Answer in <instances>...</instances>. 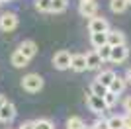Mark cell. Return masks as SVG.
Returning a JSON list of instances; mask_svg holds the SVG:
<instances>
[{"label":"cell","mask_w":131,"mask_h":129,"mask_svg":"<svg viewBox=\"0 0 131 129\" xmlns=\"http://www.w3.org/2000/svg\"><path fill=\"white\" fill-rule=\"evenodd\" d=\"M45 80L43 76L37 74V72H29V74H26L22 78V88L26 92H29V94H35V92H39L41 88H43Z\"/></svg>","instance_id":"6da1fadb"},{"label":"cell","mask_w":131,"mask_h":129,"mask_svg":"<svg viewBox=\"0 0 131 129\" xmlns=\"http://www.w3.org/2000/svg\"><path fill=\"white\" fill-rule=\"evenodd\" d=\"M86 106H88V110H90L92 113H96V115H102V113L108 110L104 98L96 96V94H92V92H88V94H86Z\"/></svg>","instance_id":"7a4b0ae2"},{"label":"cell","mask_w":131,"mask_h":129,"mask_svg":"<svg viewBox=\"0 0 131 129\" xmlns=\"http://www.w3.org/2000/svg\"><path fill=\"white\" fill-rule=\"evenodd\" d=\"M71 61H72V55L67 51V49H61L53 55V67L57 70H67L71 69Z\"/></svg>","instance_id":"3957f363"},{"label":"cell","mask_w":131,"mask_h":129,"mask_svg":"<svg viewBox=\"0 0 131 129\" xmlns=\"http://www.w3.org/2000/svg\"><path fill=\"white\" fill-rule=\"evenodd\" d=\"M20 24V18L14 12H2L0 14V29L2 31H14Z\"/></svg>","instance_id":"277c9868"},{"label":"cell","mask_w":131,"mask_h":129,"mask_svg":"<svg viewBox=\"0 0 131 129\" xmlns=\"http://www.w3.org/2000/svg\"><path fill=\"white\" fill-rule=\"evenodd\" d=\"M98 2L96 0H82V2H78V14H80L82 18H96L98 16Z\"/></svg>","instance_id":"5b68a950"},{"label":"cell","mask_w":131,"mask_h":129,"mask_svg":"<svg viewBox=\"0 0 131 129\" xmlns=\"http://www.w3.org/2000/svg\"><path fill=\"white\" fill-rule=\"evenodd\" d=\"M88 31H90V33H106V31H110L108 20H106L104 16H102V18H100V16L90 18V20H88Z\"/></svg>","instance_id":"8992f818"},{"label":"cell","mask_w":131,"mask_h":129,"mask_svg":"<svg viewBox=\"0 0 131 129\" xmlns=\"http://www.w3.org/2000/svg\"><path fill=\"white\" fill-rule=\"evenodd\" d=\"M127 57H129V47H127V43H123V45H115L114 49H112V63L115 64H121L125 63Z\"/></svg>","instance_id":"52a82bcc"},{"label":"cell","mask_w":131,"mask_h":129,"mask_svg":"<svg viewBox=\"0 0 131 129\" xmlns=\"http://www.w3.org/2000/svg\"><path fill=\"white\" fill-rule=\"evenodd\" d=\"M18 49H20V51H22L29 61H31L33 57L37 55V51H39V49H37V43L33 41V39H24V41L18 45Z\"/></svg>","instance_id":"ba28073f"},{"label":"cell","mask_w":131,"mask_h":129,"mask_svg":"<svg viewBox=\"0 0 131 129\" xmlns=\"http://www.w3.org/2000/svg\"><path fill=\"white\" fill-rule=\"evenodd\" d=\"M14 117H16V106L12 102H6L0 107V121L2 123H10V121H14Z\"/></svg>","instance_id":"9c48e42d"},{"label":"cell","mask_w":131,"mask_h":129,"mask_svg":"<svg viewBox=\"0 0 131 129\" xmlns=\"http://www.w3.org/2000/svg\"><path fill=\"white\" fill-rule=\"evenodd\" d=\"M102 64H104V61H102V57L98 55L96 49L86 53V67H88V70H100Z\"/></svg>","instance_id":"30bf717a"},{"label":"cell","mask_w":131,"mask_h":129,"mask_svg":"<svg viewBox=\"0 0 131 129\" xmlns=\"http://www.w3.org/2000/svg\"><path fill=\"white\" fill-rule=\"evenodd\" d=\"M71 70H74V72H84V70H88V67H86V55H84V53H72Z\"/></svg>","instance_id":"8fae6325"},{"label":"cell","mask_w":131,"mask_h":129,"mask_svg":"<svg viewBox=\"0 0 131 129\" xmlns=\"http://www.w3.org/2000/svg\"><path fill=\"white\" fill-rule=\"evenodd\" d=\"M10 63H12V67H16V69H26L27 64H29V59H27L20 49H16V51L10 55Z\"/></svg>","instance_id":"7c38bea8"},{"label":"cell","mask_w":131,"mask_h":129,"mask_svg":"<svg viewBox=\"0 0 131 129\" xmlns=\"http://www.w3.org/2000/svg\"><path fill=\"white\" fill-rule=\"evenodd\" d=\"M108 43L112 45V47L123 45V43H125V33L119 31V29H110L108 31Z\"/></svg>","instance_id":"4fadbf2b"},{"label":"cell","mask_w":131,"mask_h":129,"mask_svg":"<svg viewBox=\"0 0 131 129\" xmlns=\"http://www.w3.org/2000/svg\"><path fill=\"white\" fill-rule=\"evenodd\" d=\"M115 76H117V74H115L114 70L104 69V70H100V72H98V76H96L94 80H98L100 84H104V86H108V88H110V84L114 82V78H115Z\"/></svg>","instance_id":"5bb4252c"},{"label":"cell","mask_w":131,"mask_h":129,"mask_svg":"<svg viewBox=\"0 0 131 129\" xmlns=\"http://www.w3.org/2000/svg\"><path fill=\"white\" fill-rule=\"evenodd\" d=\"M125 86H127V80H125V76H115L114 82L110 84V92H114V94H123V90H125Z\"/></svg>","instance_id":"9a60e30c"},{"label":"cell","mask_w":131,"mask_h":129,"mask_svg":"<svg viewBox=\"0 0 131 129\" xmlns=\"http://www.w3.org/2000/svg\"><path fill=\"white\" fill-rule=\"evenodd\" d=\"M90 43L94 49H100L108 43V31L106 33H90Z\"/></svg>","instance_id":"2e32d148"},{"label":"cell","mask_w":131,"mask_h":129,"mask_svg":"<svg viewBox=\"0 0 131 129\" xmlns=\"http://www.w3.org/2000/svg\"><path fill=\"white\" fill-rule=\"evenodd\" d=\"M127 8H129L127 0H110V10L114 12V14H123Z\"/></svg>","instance_id":"e0dca14e"},{"label":"cell","mask_w":131,"mask_h":129,"mask_svg":"<svg viewBox=\"0 0 131 129\" xmlns=\"http://www.w3.org/2000/svg\"><path fill=\"white\" fill-rule=\"evenodd\" d=\"M90 92L96 94V96H102V98H104L106 94L110 92V88H108V86H104V84H100L98 80H92V82H90Z\"/></svg>","instance_id":"ac0fdd59"},{"label":"cell","mask_w":131,"mask_h":129,"mask_svg":"<svg viewBox=\"0 0 131 129\" xmlns=\"http://www.w3.org/2000/svg\"><path fill=\"white\" fill-rule=\"evenodd\" d=\"M84 119L80 115H71V117L67 119V129H82L84 127Z\"/></svg>","instance_id":"d6986e66"},{"label":"cell","mask_w":131,"mask_h":129,"mask_svg":"<svg viewBox=\"0 0 131 129\" xmlns=\"http://www.w3.org/2000/svg\"><path fill=\"white\" fill-rule=\"evenodd\" d=\"M35 10L43 12V14L51 12L53 10V0H35Z\"/></svg>","instance_id":"ffe728a7"},{"label":"cell","mask_w":131,"mask_h":129,"mask_svg":"<svg viewBox=\"0 0 131 129\" xmlns=\"http://www.w3.org/2000/svg\"><path fill=\"white\" fill-rule=\"evenodd\" d=\"M35 121V129H55V123L47 117H39V119H33Z\"/></svg>","instance_id":"44dd1931"},{"label":"cell","mask_w":131,"mask_h":129,"mask_svg":"<svg viewBox=\"0 0 131 129\" xmlns=\"http://www.w3.org/2000/svg\"><path fill=\"white\" fill-rule=\"evenodd\" d=\"M69 8V0H53V10L55 14H63V12Z\"/></svg>","instance_id":"7402d4cb"},{"label":"cell","mask_w":131,"mask_h":129,"mask_svg":"<svg viewBox=\"0 0 131 129\" xmlns=\"http://www.w3.org/2000/svg\"><path fill=\"white\" fill-rule=\"evenodd\" d=\"M112 45H110V43H106L104 47H100V49H96V51H98V55L100 57H102V61H110L112 59Z\"/></svg>","instance_id":"603a6c76"},{"label":"cell","mask_w":131,"mask_h":129,"mask_svg":"<svg viewBox=\"0 0 131 129\" xmlns=\"http://www.w3.org/2000/svg\"><path fill=\"white\" fill-rule=\"evenodd\" d=\"M108 121H110V129H123V115H112Z\"/></svg>","instance_id":"cb8c5ba5"},{"label":"cell","mask_w":131,"mask_h":129,"mask_svg":"<svg viewBox=\"0 0 131 129\" xmlns=\"http://www.w3.org/2000/svg\"><path fill=\"white\" fill-rule=\"evenodd\" d=\"M104 102H106V106H108V110H112V107L117 104V94H114V92H108L104 96Z\"/></svg>","instance_id":"d4e9b609"},{"label":"cell","mask_w":131,"mask_h":129,"mask_svg":"<svg viewBox=\"0 0 131 129\" xmlns=\"http://www.w3.org/2000/svg\"><path fill=\"white\" fill-rule=\"evenodd\" d=\"M92 127H94V129H110V121H108L106 117H100V115H98V117H96V121L92 123Z\"/></svg>","instance_id":"484cf974"},{"label":"cell","mask_w":131,"mask_h":129,"mask_svg":"<svg viewBox=\"0 0 131 129\" xmlns=\"http://www.w3.org/2000/svg\"><path fill=\"white\" fill-rule=\"evenodd\" d=\"M18 129H35V121H22Z\"/></svg>","instance_id":"4316f807"},{"label":"cell","mask_w":131,"mask_h":129,"mask_svg":"<svg viewBox=\"0 0 131 129\" xmlns=\"http://www.w3.org/2000/svg\"><path fill=\"white\" fill-rule=\"evenodd\" d=\"M123 110H125V113H131V96H125V100H123Z\"/></svg>","instance_id":"83f0119b"},{"label":"cell","mask_w":131,"mask_h":129,"mask_svg":"<svg viewBox=\"0 0 131 129\" xmlns=\"http://www.w3.org/2000/svg\"><path fill=\"white\" fill-rule=\"evenodd\" d=\"M123 129H131V113L123 115Z\"/></svg>","instance_id":"f1b7e54d"},{"label":"cell","mask_w":131,"mask_h":129,"mask_svg":"<svg viewBox=\"0 0 131 129\" xmlns=\"http://www.w3.org/2000/svg\"><path fill=\"white\" fill-rule=\"evenodd\" d=\"M125 80H127V84H131V67L125 70Z\"/></svg>","instance_id":"f546056e"},{"label":"cell","mask_w":131,"mask_h":129,"mask_svg":"<svg viewBox=\"0 0 131 129\" xmlns=\"http://www.w3.org/2000/svg\"><path fill=\"white\" fill-rule=\"evenodd\" d=\"M6 102H8V100H6V98H4V96H2V94H0V107L4 106V104H6Z\"/></svg>","instance_id":"4dcf8cb0"},{"label":"cell","mask_w":131,"mask_h":129,"mask_svg":"<svg viewBox=\"0 0 131 129\" xmlns=\"http://www.w3.org/2000/svg\"><path fill=\"white\" fill-rule=\"evenodd\" d=\"M82 129H94V127H92V125H84Z\"/></svg>","instance_id":"1f68e13d"},{"label":"cell","mask_w":131,"mask_h":129,"mask_svg":"<svg viewBox=\"0 0 131 129\" xmlns=\"http://www.w3.org/2000/svg\"><path fill=\"white\" fill-rule=\"evenodd\" d=\"M2 2H12V0H2Z\"/></svg>","instance_id":"d6a6232c"},{"label":"cell","mask_w":131,"mask_h":129,"mask_svg":"<svg viewBox=\"0 0 131 129\" xmlns=\"http://www.w3.org/2000/svg\"><path fill=\"white\" fill-rule=\"evenodd\" d=\"M127 2H129V6H131V0H127Z\"/></svg>","instance_id":"836d02e7"},{"label":"cell","mask_w":131,"mask_h":129,"mask_svg":"<svg viewBox=\"0 0 131 129\" xmlns=\"http://www.w3.org/2000/svg\"><path fill=\"white\" fill-rule=\"evenodd\" d=\"M0 4H4V2H2V0H0Z\"/></svg>","instance_id":"e575fe53"},{"label":"cell","mask_w":131,"mask_h":129,"mask_svg":"<svg viewBox=\"0 0 131 129\" xmlns=\"http://www.w3.org/2000/svg\"><path fill=\"white\" fill-rule=\"evenodd\" d=\"M80 2H82V0H80Z\"/></svg>","instance_id":"d590c367"}]
</instances>
